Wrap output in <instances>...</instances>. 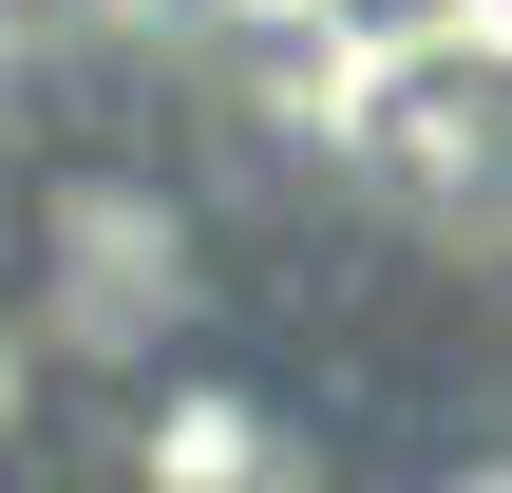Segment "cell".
<instances>
[{
    "mask_svg": "<svg viewBox=\"0 0 512 493\" xmlns=\"http://www.w3.org/2000/svg\"><path fill=\"white\" fill-rule=\"evenodd\" d=\"M228 323V266H209V209L133 152H57L19 190V342L57 380H190Z\"/></svg>",
    "mask_w": 512,
    "mask_h": 493,
    "instance_id": "6da1fadb",
    "label": "cell"
}]
</instances>
